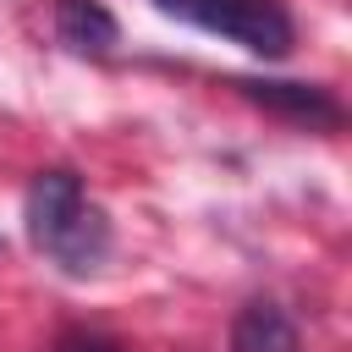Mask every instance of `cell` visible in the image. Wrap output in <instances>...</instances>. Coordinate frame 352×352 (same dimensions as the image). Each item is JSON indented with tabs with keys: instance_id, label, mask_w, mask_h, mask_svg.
I'll list each match as a JSON object with an SVG mask.
<instances>
[{
	"instance_id": "cell-7",
	"label": "cell",
	"mask_w": 352,
	"mask_h": 352,
	"mask_svg": "<svg viewBox=\"0 0 352 352\" xmlns=\"http://www.w3.org/2000/svg\"><path fill=\"white\" fill-rule=\"evenodd\" d=\"M154 6H160V11H170V16H182V22H187V16H192V11H198V6H204V0H154Z\"/></svg>"
},
{
	"instance_id": "cell-1",
	"label": "cell",
	"mask_w": 352,
	"mask_h": 352,
	"mask_svg": "<svg viewBox=\"0 0 352 352\" xmlns=\"http://www.w3.org/2000/svg\"><path fill=\"white\" fill-rule=\"evenodd\" d=\"M22 226H28L33 253L72 280L99 275L110 248H116V226L88 198L77 170H38L28 182V198H22Z\"/></svg>"
},
{
	"instance_id": "cell-6",
	"label": "cell",
	"mask_w": 352,
	"mask_h": 352,
	"mask_svg": "<svg viewBox=\"0 0 352 352\" xmlns=\"http://www.w3.org/2000/svg\"><path fill=\"white\" fill-rule=\"evenodd\" d=\"M50 352H121V341H110L99 330H66V336H55Z\"/></svg>"
},
{
	"instance_id": "cell-3",
	"label": "cell",
	"mask_w": 352,
	"mask_h": 352,
	"mask_svg": "<svg viewBox=\"0 0 352 352\" xmlns=\"http://www.w3.org/2000/svg\"><path fill=\"white\" fill-rule=\"evenodd\" d=\"M231 88H242L253 104H264L270 116L292 121V126H308V132H336L346 121L341 99L319 82H280V77H236Z\"/></svg>"
},
{
	"instance_id": "cell-4",
	"label": "cell",
	"mask_w": 352,
	"mask_h": 352,
	"mask_svg": "<svg viewBox=\"0 0 352 352\" xmlns=\"http://www.w3.org/2000/svg\"><path fill=\"white\" fill-rule=\"evenodd\" d=\"M231 352H302L297 319L275 297H253L231 319Z\"/></svg>"
},
{
	"instance_id": "cell-2",
	"label": "cell",
	"mask_w": 352,
	"mask_h": 352,
	"mask_svg": "<svg viewBox=\"0 0 352 352\" xmlns=\"http://www.w3.org/2000/svg\"><path fill=\"white\" fill-rule=\"evenodd\" d=\"M187 22H198L204 33H220L231 44H242L258 60H286L297 44L292 11L280 0H204Z\"/></svg>"
},
{
	"instance_id": "cell-5",
	"label": "cell",
	"mask_w": 352,
	"mask_h": 352,
	"mask_svg": "<svg viewBox=\"0 0 352 352\" xmlns=\"http://www.w3.org/2000/svg\"><path fill=\"white\" fill-rule=\"evenodd\" d=\"M55 38L72 55H110L121 44V22L104 0H55Z\"/></svg>"
}]
</instances>
